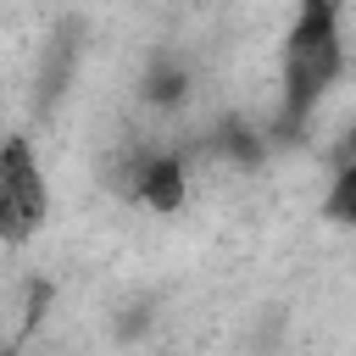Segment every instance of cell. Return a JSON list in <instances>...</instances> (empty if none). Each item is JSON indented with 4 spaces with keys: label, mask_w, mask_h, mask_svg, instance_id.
<instances>
[{
    "label": "cell",
    "mask_w": 356,
    "mask_h": 356,
    "mask_svg": "<svg viewBox=\"0 0 356 356\" xmlns=\"http://www.w3.org/2000/svg\"><path fill=\"white\" fill-rule=\"evenodd\" d=\"M345 44H339V17L334 11H300L284 44V134H295L312 106L328 95V83L339 78Z\"/></svg>",
    "instance_id": "obj_1"
},
{
    "label": "cell",
    "mask_w": 356,
    "mask_h": 356,
    "mask_svg": "<svg viewBox=\"0 0 356 356\" xmlns=\"http://www.w3.org/2000/svg\"><path fill=\"white\" fill-rule=\"evenodd\" d=\"M44 211H50V189L33 161V145L22 134L0 139V245H28Z\"/></svg>",
    "instance_id": "obj_2"
},
{
    "label": "cell",
    "mask_w": 356,
    "mask_h": 356,
    "mask_svg": "<svg viewBox=\"0 0 356 356\" xmlns=\"http://www.w3.org/2000/svg\"><path fill=\"white\" fill-rule=\"evenodd\" d=\"M78 56H83V22L67 17V22L56 28V39L44 44V61H39V106H56V100H61Z\"/></svg>",
    "instance_id": "obj_3"
},
{
    "label": "cell",
    "mask_w": 356,
    "mask_h": 356,
    "mask_svg": "<svg viewBox=\"0 0 356 356\" xmlns=\"http://www.w3.org/2000/svg\"><path fill=\"white\" fill-rule=\"evenodd\" d=\"M184 189H189L184 161H178V156H156V161L145 167V178L134 184V200L150 206V211H178V206H184Z\"/></svg>",
    "instance_id": "obj_4"
},
{
    "label": "cell",
    "mask_w": 356,
    "mask_h": 356,
    "mask_svg": "<svg viewBox=\"0 0 356 356\" xmlns=\"http://www.w3.org/2000/svg\"><path fill=\"white\" fill-rule=\"evenodd\" d=\"M323 211L345 228H356V134L339 145V161H334V184H328V200Z\"/></svg>",
    "instance_id": "obj_5"
},
{
    "label": "cell",
    "mask_w": 356,
    "mask_h": 356,
    "mask_svg": "<svg viewBox=\"0 0 356 356\" xmlns=\"http://www.w3.org/2000/svg\"><path fill=\"white\" fill-rule=\"evenodd\" d=\"M184 95H189V72H184L178 61H161V67L145 78V100H150V106H178Z\"/></svg>",
    "instance_id": "obj_6"
},
{
    "label": "cell",
    "mask_w": 356,
    "mask_h": 356,
    "mask_svg": "<svg viewBox=\"0 0 356 356\" xmlns=\"http://www.w3.org/2000/svg\"><path fill=\"white\" fill-rule=\"evenodd\" d=\"M222 145H228L239 161H256V150H261V139H256L245 122H228V128H222Z\"/></svg>",
    "instance_id": "obj_7"
},
{
    "label": "cell",
    "mask_w": 356,
    "mask_h": 356,
    "mask_svg": "<svg viewBox=\"0 0 356 356\" xmlns=\"http://www.w3.org/2000/svg\"><path fill=\"white\" fill-rule=\"evenodd\" d=\"M339 6L345 0H300V11H334V17H339Z\"/></svg>",
    "instance_id": "obj_8"
}]
</instances>
